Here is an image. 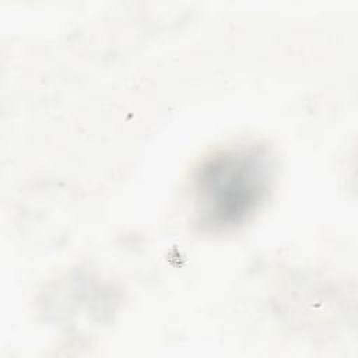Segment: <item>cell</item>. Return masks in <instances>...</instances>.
Masks as SVG:
<instances>
[{
  "mask_svg": "<svg viewBox=\"0 0 358 358\" xmlns=\"http://www.w3.org/2000/svg\"><path fill=\"white\" fill-rule=\"evenodd\" d=\"M271 182L266 150L236 145L215 152L199 168L193 201L203 227L225 231L246 222L263 204Z\"/></svg>",
  "mask_w": 358,
  "mask_h": 358,
  "instance_id": "6da1fadb",
  "label": "cell"
}]
</instances>
